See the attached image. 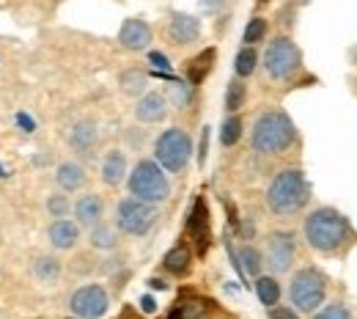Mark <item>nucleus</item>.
I'll return each instance as SVG.
<instances>
[{
	"instance_id": "412c9836",
	"label": "nucleus",
	"mask_w": 357,
	"mask_h": 319,
	"mask_svg": "<svg viewBox=\"0 0 357 319\" xmlns=\"http://www.w3.org/2000/svg\"><path fill=\"white\" fill-rule=\"evenodd\" d=\"M89 245L93 251L110 253L119 248V228L110 223H96L93 228H89Z\"/></svg>"
},
{
	"instance_id": "c03bdc74",
	"label": "nucleus",
	"mask_w": 357,
	"mask_h": 319,
	"mask_svg": "<svg viewBox=\"0 0 357 319\" xmlns=\"http://www.w3.org/2000/svg\"><path fill=\"white\" fill-rule=\"evenodd\" d=\"M3 177H6V174H3V168H0V179H3Z\"/></svg>"
},
{
	"instance_id": "cd10ccee",
	"label": "nucleus",
	"mask_w": 357,
	"mask_h": 319,
	"mask_svg": "<svg viewBox=\"0 0 357 319\" xmlns=\"http://www.w3.org/2000/svg\"><path fill=\"white\" fill-rule=\"evenodd\" d=\"M242 119L236 116V113H228L225 116V121L220 124V143H223L225 149H231V146H236L239 140H242Z\"/></svg>"
},
{
	"instance_id": "c9c22d12",
	"label": "nucleus",
	"mask_w": 357,
	"mask_h": 319,
	"mask_svg": "<svg viewBox=\"0 0 357 319\" xmlns=\"http://www.w3.org/2000/svg\"><path fill=\"white\" fill-rule=\"evenodd\" d=\"M198 6L206 11V14H218L225 8V0H198Z\"/></svg>"
},
{
	"instance_id": "dca6fc26",
	"label": "nucleus",
	"mask_w": 357,
	"mask_h": 319,
	"mask_svg": "<svg viewBox=\"0 0 357 319\" xmlns=\"http://www.w3.org/2000/svg\"><path fill=\"white\" fill-rule=\"evenodd\" d=\"M66 143H69V149H72L75 154H91L93 146L99 143V127H96V121H93V119H80V121H75V127L69 130Z\"/></svg>"
},
{
	"instance_id": "423d86ee",
	"label": "nucleus",
	"mask_w": 357,
	"mask_h": 319,
	"mask_svg": "<svg viewBox=\"0 0 357 319\" xmlns=\"http://www.w3.org/2000/svg\"><path fill=\"white\" fill-rule=\"evenodd\" d=\"M327 297V275L321 273L319 267H300L294 270L291 281H289V300L297 311L303 314H313L324 306Z\"/></svg>"
},
{
	"instance_id": "1a4fd4ad",
	"label": "nucleus",
	"mask_w": 357,
	"mask_h": 319,
	"mask_svg": "<svg viewBox=\"0 0 357 319\" xmlns=\"http://www.w3.org/2000/svg\"><path fill=\"white\" fill-rule=\"evenodd\" d=\"M294 259H297V234L286 228L272 231L264 245V267H269L272 275H286L291 273Z\"/></svg>"
},
{
	"instance_id": "ddd939ff",
	"label": "nucleus",
	"mask_w": 357,
	"mask_h": 319,
	"mask_svg": "<svg viewBox=\"0 0 357 319\" xmlns=\"http://www.w3.org/2000/svg\"><path fill=\"white\" fill-rule=\"evenodd\" d=\"M151 39H154L151 25L143 22V20H137V17L124 20L121 28H119V45L124 47V50H130V52H143V50H149Z\"/></svg>"
},
{
	"instance_id": "4468645a",
	"label": "nucleus",
	"mask_w": 357,
	"mask_h": 319,
	"mask_svg": "<svg viewBox=\"0 0 357 319\" xmlns=\"http://www.w3.org/2000/svg\"><path fill=\"white\" fill-rule=\"evenodd\" d=\"M47 239L55 251H72L80 242V223L69 218H55L47 228Z\"/></svg>"
},
{
	"instance_id": "e433bc0d",
	"label": "nucleus",
	"mask_w": 357,
	"mask_h": 319,
	"mask_svg": "<svg viewBox=\"0 0 357 319\" xmlns=\"http://www.w3.org/2000/svg\"><path fill=\"white\" fill-rule=\"evenodd\" d=\"M149 61H151L157 69H162V72H165V69H171V61H168L162 52H149Z\"/></svg>"
},
{
	"instance_id": "2eb2a0df",
	"label": "nucleus",
	"mask_w": 357,
	"mask_h": 319,
	"mask_svg": "<svg viewBox=\"0 0 357 319\" xmlns=\"http://www.w3.org/2000/svg\"><path fill=\"white\" fill-rule=\"evenodd\" d=\"M130 171H127V154L121 149H110L105 157H102V165H99V179L107 187H119V184L127 182Z\"/></svg>"
},
{
	"instance_id": "9d476101",
	"label": "nucleus",
	"mask_w": 357,
	"mask_h": 319,
	"mask_svg": "<svg viewBox=\"0 0 357 319\" xmlns=\"http://www.w3.org/2000/svg\"><path fill=\"white\" fill-rule=\"evenodd\" d=\"M69 309L77 319H102L110 309V295L99 283H86L69 297Z\"/></svg>"
},
{
	"instance_id": "2f4dec72",
	"label": "nucleus",
	"mask_w": 357,
	"mask_h": 319,
	"mask_svg": "<svg viewBox=\"0 0 357 319\" xmlns=\"http://www.w3.org/2000/svg\"><path fill=\"white\" fill-rule=\"evenodd\" d=\"M264 36H267V20L264 17H253L248 22V28H245V45H259Z\"/></svg>"
},
{
	"instance_id": "a18cd8bd",
	"label": "nucleus",
	"mask_w": 357,
	"mask_h": 319,
	"mask_svg": "<svg viewBox=\"0 0 357 319\" xmlns=\"http://www.w3.org/2000/svg\"><path fill=\"white\" fill-rule=\"evenodd\" d=\"M75 319H77V317H75Z\"/></svg>"
},
{
	"instance_id": "c756f323",
	"label": "nucleus",
	"mask_w": 357,
	"mask_h": 319,
	"mask_svg": "<svg viewBox=\"0 0 357 319\" xmlns=\"http://www.w3.org/2000/svg\"><path fill=\"white\" fill-rule=\"evenodd\" d=\"M72 201H69V195L61 190V193H50L47 195V212H50V218L55 221V218H66L69 212H72Z\"/></svg>"
},
{
	"instance_id": "5701e85b",
	"label": "nucleus",
	"mask_w": 357,
	"mask_h": 319,
	"mask_svg": "<svg viewBox=\"0 0 357 319\" xmlns=\"http://www.w3.org/2000/svg\"><path fill=\"white\" fill-rule=\"evenodd\" d=\"M162 267L171 275H178V278H181V275L190 273V267H192V253H190L184 245H176V248H171V251L165 253Z\"/></svg>"
},
{
	"instance_id": "0eeeda50",
	"label": "nucleus",
	"mask_w": 357,
	"mask_h": 319,
	"mask_svg": "<svg viewBox=\"0 0 357 319\" xmlns=\"http://www.w3.org/2000/svg\"><path fill=\"white\" fill-rule=\"evenodd\" d=\"M192 157V138L181 127H168L162 135L154 140V160L168 174H181Z\"/></svg>"
},
{
	"instance_id": "ea45409f",
	"label": "nucleus",
	"mask_w": 357,
	"mask_h": 319,
	"mask_svg": "<svg viewBox=\"0 0 357 319\" xmlns=\"http://www.w3.org/2000/svg\"><path fill=\"white\" fill-rule=\"evenodd\" d=\"M149 286H151V289H157V292L168 289V283H165V281H160V278H151V281H149Z\"/></svg>"
},
{
	"instance_id": "c85d7f7f",
	"label": "nucleus",
	"mask_w": 357,
	"mask_h": 319,
	"mask_svg": "<svg viewBox=\"0 0 357 319\" xmlns=\"http://www.w3.org/2000/svg\"><path fill=\"white\" fill-rule=\"evenodd\" d=\"M245 99H248V86L242 83V77L231 80V83H228V89H225V110H228V113L242 110Z\"/></svg>"
},
{
	"instance_id": "473e14b6",
	"label": "nucleus",
	"mask_w": 357,
	"mask_h": 319,
	"mask_svg": "<svg viewBox=\"0 0 357 319\" xmlns=\"http://www.w3.org/2000/svg\"><path fill=\"white\" fill-rule=\"evenodd\" d=\"M313 319H355V317H352L349 306H344V303H327L324 309L313 311Z\"/></svg>"
},
{
	"instance_id": "7ed1b4c3",
	"label": "nucleus",
	"mask_w": 357,
	"mask_h": 319,
	"mask_svg": "<svg viewBox=\"0 0 357 319\" xmlns=\"http://www.w3.org/2000/svg\"><path fill=\"white\" fill-rule=\"evenodd\" d=\"M297 143V127L291 121V116L280 107H272L264 110L256 121H253V130H250V146L256 154L261 157H275V154H283L289 151L291 146Z\"/></svg>"
},
{
	"instance_id": "6e6552de",
	"label": "nucleus",
	"mask_w": 357,
	"mask_h": 319,
	"mask_svg": "<svg viewBox=\"0 0 357 319\" xmlns=\"http://www.w3.org/2000/svg\"><path fill=\"white\" fill-rule=\"evenodd\" d=\"M157 223V204L140 198H121L116 204V228L127 237H146Z\"/></svg>"
},
{
	"instance_id": "4be33fe9",
	"label": "nucleus",
	"mask_w": 357,
	"mask_h": 319,
	"mask_svg": "<svg viewBox=\"0 0 357 319\" xmlns=\"http://www.w3.org/2000/svg\"><path fill=\"white\" fill-rule=\"evenodd\" d=\"M31 273L39 283H55L63 273V262L58 256H36L31 265Z\"/></svg>"
},
{
	"instance_id": "b1692460",
	"label": "nucleus",
	"mask_w": 357,
	"mask_h": 319,
	"mask_svg": "<svg viewBox=\"0 0 357 319\" xmlns=\"http://www.w3.org/2000/svg\"><path fill=\"white\" fill-rule=\"evenodd\" d=\"M280 281L275 278V275H259L256 278V295H259V300L272 309V306H278L280 303Z\"/></svg>"
},
{
	"instance_id": "393cba45",
	"label": "nucleus",
	"mask_w": 357,
	"mask_h": 319,
	"mask_svg": "<svg viewBox=\"0 0 357 319\" xmlns=\"http://www.w3.org/2000/svg\"><path fill=\"white\" fill-rule=\"evenodd\" d=\"M239 265L250 278H259L261 270H264V253L259 248H253V245H242L239 248Z\"/></svg>"
},
{
	"instance_id": "f8f14e48",
	"label": "nucleus",
	"mask_w": 357,
	"mask_h": 319,
	"mask_svg": "<svg viewBox=\"0 0 357 319\" xmlns=\"http://www.w3.org/2000/svg\"><path fill=\"white\" fill-rule=\"evenodd\" d=\"M201 20L192 17V14H184V11H174L168 17V39L176 47L195 45L201 39Z\"/></svg>"
},
{
	"instance_id": "39448f33",
	"label": "nucleus",
	"mask_w": 357,
	"mask_h": 319,
	"mask_svg": "<svg viewBox=\"0 0 357 319\" xmlns=\"http://www.w3.org/2000/svg\"><path fill=\"white\" fill-rule=\"evenodd\" d=\"M264 75L275 83H289L303 72V52L291 36H275L261 58Z\"/></svg>"
},
{
	"instance_id": "6ab92c4d",
	"label": "nucleus",
	"mask_w": 357,
	"mask_h": 319,
	"mask_svg": "<svg viewBox=\"0 0 357 319\" xmlns=\"http://www.w3.org/2000/svg\"><path fill=\"white\" fill-rule=\"evenodd\" d=\"M190 234L195 237V242H198V251L204 253L206 251V245H209V212H206V204L198 198L195 201V207H192V212H190Z\"/></svg>"
},
{
	"instance_id": "4c0bfd02",
	"label": "nucleus",
	"mask_w": 357,
	"mask_h": 319,
	"mask_svg": "<svg viewBox=\"0 0 357 319\" xmlns=\"http://www.w3.org/2000/svg\"><path fill=\"white\" fill-rule=\"evenodd\" d=\"M206 149H209V130H204V135H201V154H198L201 165L206 163Z\"/></svg>"
},
{
	"instance_id": "9b49d317",
	"label": "nucleus",
	"mask_w": 357,
	"mask_h": 319,
	"mask_svg": "<svg viewBox=\"0 0 357 319\" xmlns=\"http://www.w3.org/2000/svg\"><path fill=\"white\" fill-rule=\"evenodd\" d=\"M135 121L137 124H160L168 119L171 113V102L168 96L160 91H146L137 102H135Z\"/></svg>"
},
{
	"instance_id": "a878e982",
	"label": "nucleus",
	"mask_w": 357,
	"mask_h": 319,
	"mask_svg": "<svg viewBox=\"0 0 357 319\" xmlns=\"http://www.w3.org/2000/svg\"><path fill=\"white\" fill-rule=\"evenodd\" d=\"M212 61H215V50H204L198 58H192V61L187 64V77H190V83H192V86H198V83L209 75Z\"/></svg>"
},
{
	"instance_id": "72a5a7b5",
	"label": "nucleus",
	"mask_w": 357,
	"mask_h": 319,
	"mask_svg": "<svg viewBox=\"0 0 357 319\" xmlns=\"http://www.w3.org/2000/svg\"><path fill=\"white\" fill-rule=\"evenodd\" d=\"M269 319H300V311L294 306H272Z\"/></svg>"
},
{
	"instance_id": "58836bf2",
	"label": "nucleus",
	"mask_w": 357,
	"mask_h": 319,
	"mask_svg": "<svg viewBox=\"0 0 357 319\" xmlns=\"http://www.w3.org/2000/svg\"><path fill=\"white\" fill-rule=\"evenodd\" d=\"M140 306H143V311H146V314H154V311H157V303H154V300H151L149 295H146V297L140 300Z\"/></svg>"
},
{
	"instance_id": "f03ea898",
	"label": "nucleus",
	"mask_w": 357,
	"mask_h": 319,
	"mask_svg": "<svg viewBox=\"0 0 357 319\" xmlns=\"http://www.w3.org/2000/svg\"><path fill=\"white\" fill-rule=\"evenodd\" d=\"M311 201V184L305 179V171L300 168H283L272 177L267 187V209L275 218H291L300 215Z\"/></svg>"
},
{
	"instance_id": "bb28decb",
	"label": "nucleus",
	"mask_w": 357,
	"mask_h": 319,
	"mask_svg": "<svg viewBox=\"0 0 357 319\" xmlns=\"http://www.w3.org/2000/svg\"><path fill=\"white\" fill-rule=\"evenodd\" d=\"M256 66H259V52L253 50V47H242L239 52H236V58H234V72H236V77H250L253 72H256Z\"/></svg>"
},
{
	"instance_id": "7c9ffc66",
	"label": "nucleus",
	"mask_w": 357,
	"mask_h": 319,
	"mask_svg": "<svg viewBox=\"0 0 357 319\" xmlns=\"http://www.w3.org/2000/svg\"><path fill=\"white\" fill-rule=\"evenodd\" d=\"M165 96H168V102H171L174 107L181 110V107H187V105H190V99H192V89H190L187 83H171Z\"/></svg>"
},
{
	"instance_id": "aec40b11",
	"label": "nucleus",
	"mask_w": 357,
	"mask_h": 319,
	"mask_svg": "<svg viewBox=\"0 0 357 319\" xmlns=\"http://www.w3.org/2000/svg\"><path fill=\"white\" fill-rule=\"evenodd\" d=\"M119 91L124 94V96H135V99H140L143 94L149 91V72L146 69H124L121 75H119Z\"/></svg>"
},
{
	"instance_id": "f3484780",
	"label": "nucleus",
	"mask_w": 357,
	"mask_h": 319,
	"mask_svg": "<svg viewBox=\"0 0 357 319\" xmlns=\"http://www.w3.org/2000/svg\"><path fill=\"white\" fill-rule=\"evenodd\" d=\"M72 212H75V221L80 223V228H93L105 218V201L96 193H86V195H80L75 201Z\"/></svg>"
},
{
	"instance_id": "f257e3e1",
	"label": "nucleus",
	"mask_w": 357,
	"mask_h": 319,
	"mask_svg": "<svg viewBox=\"0 0 357 319\" xmlns=\"http://www.w3.org/2000/svg\"><path fill=\"white\" fill-rule=\"evenodd\" d=\"M303 237H305L308 248L316 253L341 256L352 245L355 231H352L349 218L344 212H338L335 207H316L303 221Z\"/></svg>"
},
{
	"instance_id": "a211bd4d",
	"label": "nucleus",
	"mask_w": 357,
	"mask_h": 319,
	"mask_svg": "<svg viewBox=\"0 0 357 319\" xmlns=\"http://www.w3.org/2000/svg\"><path fill=\"white\" fill-rule=\"evenodd\" d=\"M55 184H58L63 193H77V190H83V184H86V168H83L80 163H75V160L61 163V165L55 168Z\"/></svg>"
},
{
	"instance_id": "a19ab883",
	"label": "nucleus",
	"mask_w": 357,
	"mask_h": 319,
	"mask_svg": "<svg viewBox=\"0 0 357 319\" xmlns=\"http://www.w3.org/2000/svg\"><path fill=\"white\" fill-rule=\"evenodd\" d=\"M20 124H22L25 130H33V121H31V119H25V116H20Z\"/></svg>"
},
{
	"instance_id": "f704fd0d",
	"label": "nucleus",
	"mask_w": 357,
	"mask_h": 319,
	"mask_svg": "<svg viewBox=\"0 0 357 319\" xmlns=\"http://www.w3.org/2000/svg\"><path fill=\"white\" fill-rule=\"evenodd\" d=\"M178 311H181V319L204 317V306H201V303H184V306H178Z\"/></svg>"
},
{
	"instance_id": "37998d69",
	"label": "nucleus",
	"mask_w": 357,
	"mask_h": 319,
	"mask_svg": "<svg viewBox=\"0 0 357 319\" xmlns=\"http://www.w3.org/2000/svg\"><path fill=\"white\" fill-rule=\"evenodd\" d=\"M294 6H305V3H311V0H291Z\"/></svg>"
},
{
	"instance_id": "20e7f679",
	"label": "nucleus",
	"mask_w": 357,
	"mask_h": 319,
	"mask_svg": "<svg viewBox=\"0 0 357 319\" xmlns=\"http://www.w3.org/2000/svg\"><path fill=\"white\" fill-rule=\"evenodd\" d=\"M127 190H130V195L140 198V201L162 204L171 195L168 171H162V165L157 160H137L127 177Z\"/></svg>"
},
{
	"instance_id": "79ce46f5",
	"label": "nucleus",
	"mask_w": 357,
	"mask_h": 319,
	"mask_svg": "<svg viewBox=\"0 0 357 319\" xmlns=\"http://www.w3.org/2000/svg\"><path fill=\"white\" fill-rule=\"evenodd\" d=\"M349 55H352V64H355V66H357V45L352 47V52H349Z\"/></svg>"
}]
</instances>
